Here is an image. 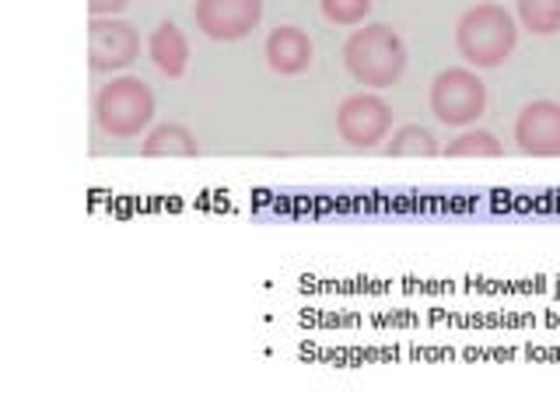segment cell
<instances>
[{"label":"cell","mask_w":560,"mask_h":420,"mask_svg":"<svg viewBox=\"0 0 560 420\" xmlns=\"http://www.w3.org/2000/svg\"><path fill=\"white\" fill-rule=\"evenodd\" d=\"M192 22L214 43H238L262 22V0H197Z\"/></svg>","instance_id":"8992f818"},{"label":"cell","mask_w":560,"mask_h":420,"mask_svg":"<svg viewBox=\"0 0 560 420\" xmlns=\"http://www.w3.org/2000/svg\"><path fill=\"white\" fill-rule=\"evenodd\" d=\"M144 158H197L200 140L186 122H158V127L144 137L140 144Z\"/></svg>","instance_id":"8fae6325"},{"label":"cell","mask_w":560,"mask_h":420,"mask_svg":"<svg viewBox=\"0 0 560 420\" xmlns=\"http://www.w3.org/2000/svg\"><path fill=\"white\" fill-rule=\"evenodd\" d=\"M501 140L490 130H466L442 151L445 158H501Z\"/></svg>","instance_id":"5bb4252c"},{"label":"cell","mask_w":560,"mask_h":420,"mask_svg":"<svg viewBox=\"0 0 560 420\" xmlns=\"http://www.w3.org/2000/svg\"><path fill=\"white\" fill-rule=\"evenodd\" d=\"M148 57H151V63L162 70L168 81L186 78V67H189V39H186V32L175 22H162L151 32V39H148Z\"/></svg>","instance_id":"30bf717a"},{"label":"cell","mask_w":560,"mask_h":420,"mask_svg":"<svg viewBox=\"0 0 560 420\" xmlns=\"http://www.w3.org/2000/svg\"><path fill=\"white\" fill-rule=\"evenodd\" d=\"M431 113L445 127H469L487 113V84L472 67H448L431 81Z\"/></svg>","instance_id":"277c9868"},{"label":"cell","mask_w":560,"mask_h":420,"mask_svg":"<svg viewBox=\"0 0 560 420\" xmlns=\"http://www.w3.org/2000/svg\"><path fill=\"white\" fill-rule=\"evenodd\" d=\"M140 57V32L122 18H92L88 25V60L102 74L130 67Z\"/></svg>","instance_id":"52a82bcc"},{"label":"cell","mask_w":560,"mask_h":420,"mask_svg":"<svg viewBox=\"0 0 560 420\" xmlns=\"http://www.w3.org/2000/svg\"><path fill=\"white\" fill-rule=\"evenodd\" d=\"M515 144L533 158H560V102L536 98L515 119Z\"/></svg>","instance_id":"ba28073f"},{"label":"cell","mask_w":560,"mask_h":420,"mask_svg":"<svg viewBox=\"0 0 560 420\" xmlns=\"http://www.w3.org/2000/svg\"><path fill=\"white\" fill-rule=\"evenodd\" d=\"M518 46V25L501 4H477L455 22V49L477 70L501 67Z\"/></svg>","instance_id":"7a4b0ae2"},{"label":"cell","mask_w":560,"mask_h":420,"mask_svg":"<svg viewBox=\"0 0 560 420\" xmlns=\"http://www.w3.org/2000/svg\"><path fill=\"white\" fill-rule=\"evenodd\" d=\"M262 52H267L270 70L280 78L305 74V70L312 67V60H315L312 35L305 28H298V25H277L267 35V46H262Z\"/></svg>","instance_id":"9c48e42d"},{"label":"cell","mask_w":560,"mask_h":420,"mask_svg":"<svg viewBox=\"0 0 560 420\" xmlns=\"http://www.w3.org/2000/svg\"><path fill=\"white\" fill-rule=\"evenodd\" d=\"M407 60L410 57H407L402 35L393 25H382V22L354 28L343 43L347 74L364 88H375V92L393 88L402 78V70H407Z\"/></svg>","instance_id":"6da1fadb"},{"label":"cell","mask_w":560,"mask_h":420,"mask_svg":"<svg viewBox=\"0 0 560 420\" xmlns=\"http://www.w3.org/2000/svg\"><path fill=\"white\" fill-rule=\"evenodd\" d=\"M337 133L350 148H378L393 133V105L372 92L347 95L337 109Z\"/></svg>","instance_id":"5b68a950"},{"label":"cell","mask_w":560,"mask_h":420,"mask_svg":"<svg viewBox=\"0 0 560 420\" xmlns=\"http://www.w3.org/2000/svg\"><path fill=\"white\" fill-rule=\"evenodd\" d=\"M127 8H130V0H88V11H92L95 18H113Z\"/></svg>","instance_id":"2e32d148"},{"label":"cell","mask_w":560,"mask_h":420,"mask_svg":"<svg viewBox=\"0 0 560 420\" xmlns=\"http://www.w3.org/2000/svg\"><path fill=\"white\" fill-rule=\"evenodd\" d=\"M385 154L389 158H434V154H442V148H438V140L428 127L407 122V127L389 133V140H385Z\"/></svg>","instance_id":"7c38bea8"},{"label":"cell","mask_w":560,"mask_h":420,"mask_svg":"<svg viewBox=\"0 0 560 420\" xmlns=\"http://www.w3.org/2000/svg\"><path fill=\"white\" fill-rule=\"evenodd\" d=\"M95 119L105 137L133 140L154 119V92L140 78H113L95 95Z\"/></svg>","instance_id":"3957f363"},{"label":"cell","mask_w":560,"mask_h":420,"mask_svg":"<svg viewBox=\"0 0 560 420\" xmlns=\"http://www.w3.org/2000/svg\"><path fill=\"white\" fill-rule=\"evenodd\" d=\"M319 11L329 25L340 28H358L372 14V0H319Z\"/></svg>","instance_id":"9a60e30c"},{"label":"cell","mask_w":560,"mask_h":420,"mask_svg":"<svg viewBox=\"0 0 560 420\" xmlns=\"http://www.w3.org/2000/svg\"><path fill=\"white\" fill-rule=\"evenodd\" d=\"M518 22L533 35L560 32V0H518Z\"/></svg>","instance_id":"4fadbf2b"}]
</instances>
